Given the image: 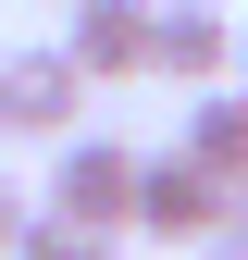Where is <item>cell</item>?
<instances>
[{"label": "cell", "instance_id": "6da1fadb", "mask_svg": "<svg viewBox=\"0 0 248 260\" xmlns=\"http://www.w3.org/2000/svg\"><path fill=\"white\" fill-rule=\"evenodd\" d=\"M137 161L149 149H124V137H62L50 149V186H38V211L50 223H87V236H137Z\"/></svg>", "mask_w": 248, "mask_h": 260}, {"label": "cell", "instance_id": "7a4b0ae2", "mask_svg": "<svg viewBox=\"0 0 248 260\" xmlns=\"http://www.w3.org/2000/svg\"><path fill=\"white\" fill-rule=\"evenodd\" d=\"M137 236H162L174 260H211V248H224V186H211L199 161L149 149L137 161Z\"/></svg>", "mask_w": 248, "mask_h": 260}, {"label": "cell", "instance_id": "3957f363", "mask_svg": "<svg viewBox=\"0 0 248 260\" xmlns=\"http://www.w3.org/2000/svg\"><path fill=\"white\" fill-rule=\"evenodd\" d=\"M0 124H13V137H50V149L87 124V75L62 62V38H38V50H0Z\"/></svg>", "mask_w": 248, "mask_h": 260}, {"label": "cell", "instance_id": "277c9868", "mask_svg": "<svg viewBox=\"0 0 248 260\" xmlns=\"http://www.w3.org/2000/svg\"><path fill=\"white\" fill-rule=\"evenodd\" d=\"M149 75L162 87H236V25L211 13V0H149Z\"/></svg>", "mask_w": 248, "mask_h": 260}, {"label": "cell", "instance_id": "5b68a950", "mask_svg": "<svg viewBox=\"0 0 248 260\" xmlns=\"http://www.w3.org/2000/svg\"><path fill=\"white\" fill-rule=\"evenodd\" d=\"M62 62H75L87 87L149 75V0H75V13H62Z\"/></svg>", "mask_w": 248, "mask_h": 260}, {"label": "cell", "instance_id": "8992f818", "mask_svg": "<svg viewBox=\"0 0 248 260\" xmlns=\"http://www.w3.org/2000/svg\"><path fill=\"white\" fill-rule=\"evenodd\" d=\"M174 161H199V174L236 199V174H248V100H236V87H199V100H186V137H174Z\"/></svg>", "mask_w": 248, "mask_h": 260}, {"label": "cell", "instance_id": "52a82bcc", "mask_svg": "<svg viewBox=\"0 0 248 260\" xmlns=\"http://www.w3.org/2000/svg\"><path fill=\"white\" fill-rule=\"evenodd\" d=\"M13 260H124V236H87V223H50V211H25Z\"/></svg>", "mask_w": 248, "mask_h": 260}, {"label": "cell", "instance_id": "ba28073f", "mask_svg": "<svg viewBox=\"0 0 248 260\" xmlns=\"http://www.w3.org/2000/svg\"><path fill=\"white\" fill-rule=\"evenodd\" d=\"M25 211H38V186H13V174H0V260H13V236H25Z\"/></svg>", "mask_w": 248, "mask_h": 260}, {"label": "cell", "instance_id": "9c48e42d", "mask_svg": "<svg viewBox=\"0 0 248 260\" xmlns=\"http://www.w3.org/2000/svg\"><path fill=\"white\" fill-rule=\"evenodd\" d=\"M224 236H236V248H248V174H236V199H224Z\"/></svg>", "mask_w": 248, "mask_h": 260}, {"label": "cell", "instance_id": "30bf717a", "mask_svg": "<svg viewBox=\"0 0 248 260\" xmlns=\"http://www.w3.org/2000/svg\"><path fill=\"white\" fill-rule=\"evenodd\" d=\"M236 100H248V25H236Z\"/></svg>", "mask_w": 248, "mask_h": 260}, {"label": "cell", "instance_id": "8fae6325", "mask_svg": "<svg viewBox=\"0 0 248 260\" xmlns=\"http://www.w3.org/2000/svg\"><path fill=\"white\" fill-rule=\"evenodd\" d=\"M211 260H248V248H236V236H224V248H211Z\"/></svg>", "mask_w": 248, "mask_h": 260}, {"label": "cell", "instance_id": "7c38bea8", "mask_svg": "<svg viewBox=\"0 0 248 260\" xmlns=\"http://www.w3.org/2000/svg\"><path fill=\"white\" fill-rule=\"evenodd\" d=\"M62 13H75V0H62Z\"/></svg>", "mask_w": 248, "mask_h": 260}, {"label": "cell", "instance_id": "4fadbf2b", "mask_svg": "<svg viewBox=\"0 0 248 260\" xmlns=\"http://www.w3.org/2000/svg\"><path fill=\"white\" fill-rule=\"evenodd\" d=\"M0 137H13V124H0Z\"/></svg>", "mask_w": 248, "mask_h": 260}]
</instances>
